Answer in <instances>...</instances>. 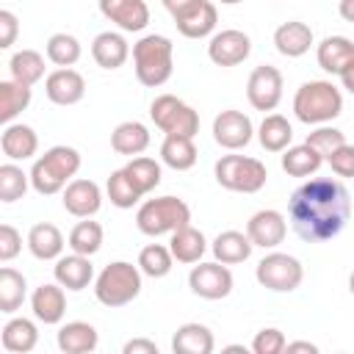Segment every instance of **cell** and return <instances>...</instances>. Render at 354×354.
Wrapping results in <instances>:
<instances>
[{
	"instance_id": "6da1fadb",
	"label": "cell",
	"mask_w": 354,
	"mask_h": 354,
	"mask_svg": "<svg viewBox=\"0 0 354 354\" xmlns=\"http://www.w3.org/2000/svg\"><path fill=\"white\" fill-rule=\"evenodd\" d=\"M288 213L301 241L321 243L343 232L351 216V196L340 180L313 177L290 194Z\"/></svg>"
},
{
	"instance_id": "7a4b0ae2",
	"label": "cell",
	"mask_w": 354,
	"mask_h": 354,
	"mask_svg": "<svg viewBox=\"0 0 354 354\" xmlns=\"http://www.w3.org/2000/svg\"><path fill=\"white\" fill-rule=\"evenodd\" d=\"M77 169H80V152L75 147H66V144L50 147L41 158H36L30 169V185L36 194L53 196L72 183Z\"/></svg>"
},
{
	"instance_id": "3957f363",
	"label": "cell",
	"mask_w": 354,
	"mask_h": 354,
	"mask_svg": "<svg viewBox=\"0 0 354 354\" xmlns=\"http://www.w3.org/2000/svg\"><path fill=\"white\" fill-rule=\"evenodd\" d=\"M133 66L136 77L147 88L163 86L174 72V47L166 36L149 33L133 44Z\"/></svg>"
},
{
	"instance_id": "277c9868",
	"label": "cell",
	"mask_w": 354,
	"mask_h": 354,
	"mask_svg": "<svg viewBox=\"0 0 354 354\" xmlns=\"http://www.w3.org/2000/svg\"><path fill=\"white\" fill-rule=\"evenodd\" d=\"M343 111V94L329 80H307L293 97V113L304 124H326Z\"/></svg>"
},
{
	"instance_id": "5b68a950",
	"label": "cell",
	"mask_w": 354,
	"mask_h": 354,
	"mask_svg": "<svg viewBox=\"0 0 354 354\" xmlns=\"http://www.w3.org/2000/svg\"><path fill=\"white\" fill-rule=\"evenodd\" d=\"M138 293H141V268L124 260L108 263L94 282V296L105 307H124Z\"/></svg>"
},
{
	"instance_id": "8992f818",
	"label": "cell",
	"mask_w": 354,
	"mask_h": 354,
	"mask_svg": "<svg viewBox=\"0 0 354 354\" xmlns=\"http://www.w3.org/2000/svg\"><path fill=\"white\" fill-rule=\"evenodd\" d=\"M185 224H191V207L177 196L147 199L136 213V227L144 235H152V238L174 232Z\"/></svg>"
},
{
	"instance_id": "52a82bcc",
	"label": "cell",
	"mask_w": 354,
	"mask_h": 354,
	"mask_svg": "<svg viewBox=\"0 0 354 354\" xmlns=\"http://www.w3.org/2000/svg\"><path fill=\"white\" fill-rule=\"evenodd\" d=\"M213 171L221 188L238 191V194H257L268 180V169L249 155H224L216 160Z\"/></svg>"
},
{
	"instance_id": "ba28073f",
	"label": "cell",
	"mask_w": 354,
	"mask_h": 354,
	"mask_svg": "<svg viewBox=\"0 0 354 354\" xmlns=\"http://www.w3.org/2000/svg\"><path fill=\"white\" fill-rule=\"evenodd\" d=\"M149 116H152L155 127L163 130L166 136H191L194 138L199 133V113L174 94L155 97L149 105Z\"/></svg>"
},
{
	"instance_id": "9c48e42d",
	"label": "cell",
	"mask_w": 354,
	"mask_h": 354,
	"mask_svg": "<svg viewBox=\"0 0 354 354\" xmlns=\"http://www.w3.org/2000/svg\"><path fill=\"white\" fill-rule=\"evenodd\" d=\"M254 277L263 288L274 290V293H290L301 285L304 279V268L301 263L293 257V254H285V252H271L266 254L257 268H254Z\"/></svg>"
},
{
	"instance_id": "30bf717a",
	"label": "cell",
	"mask_w": 354,
	"mask_h": 354,
	"mask_svg": "<svg viewBox=\"0 0 354 354\" xmlns=\"http://www.w3.org/2000/svg\"><path fill=\"white\" fill-rule=\"evenodd\" d=\"M246 97L254 111H274L282 100V72L271 64L254 66L246 83Z\"/></svg>"
},
{
	"instance_id": "8fae6325",
	"label": "cell",
	"mask_w": 354,
	"mask_h": 354,
	"mask_svg": "<svg viewBox=\"0 0 354 354\" xmlns=\"http://www.w3.org/2000/svg\"><path fill=\"white\" fill-rule=\"evenodd\" d=\"M188 288H191L196 296L216 301V299L230 296V290H232V274H230V268H227L224 263H218V260H216V263H199V266H194L191 274H188Z\"/></svg>"
},
{
	"instance_id": "7c38bea8",
	"label": "cell",
	"mask_w": 354,
	"mask_h": 354,
	"mask_svg": "<svg viewBox=\"0 0 354 354\" xmlns=\"http://www.w3.org/2000/svg\"><path fill=\"white\" fill-rule=\"evenodd\" d=\"M252 136H254L252 119L235 108H227L213 119V138L224 149H241L252 141Z\"/></svg>"
},
{
	"instance_id": "4fadbf2b",
	"label": "cell",
	"mask_w": 354,
	"mask_h": 354,
	"mask_svg": "<svg viewBox=\"0 0 354 354\" xmlns=\"http://www.w3.org/2000/svg\"><path fill=\"white\" fill-rule=\"evenodd\" d=\"M249 53H252V39L235 28L216 33L207 44V55L216 66H238L249 58Z\"/></svg>"
},
{
	"instance_id": "5bb4252c",
	"label": "cell",
	"mask_w": 354,
	"mask_h": 354,
	"mask_svg": "<svg viewBox=\"0 0 354 354\" xmlns=\"http://www.w3.org/2000/svg\"><path fill=\"white\" fill-rule=\"evenodd\" d=\"M171 19H174L177 30L185 39H205V36L213 33V28L218 22V14H216V6L210 0H194L188 8H183Z\"/></svg>"
},
{
	"instance_id": "9a60e30c",
	"label": "cell",
	"mask_w": 354,
	"mask_h": 354,
	"mask_svg": "<svg viewBox=\"0 0 354 354\" xmlns=\"http://www.w3.org/2000/svg\"><path fill=\"white\" fill-rule=\"evenodd\" d=\"M285 232H288V224H285V216L279 210H257L246 221V235L260 249L279 246L285 241Z\"/></svg>"
},
{
	"instance_id": "2e32d148",
	"label": "cell",
	"mask_w": 354,
	"mask_h": 354,
	"mask_svg": "<svg viewBox=\"0 0 354 354\" xmlns=\"http://www.w3.org/2000/svg\"><path fill=\"white\" fill-rule=\"evenodd\" d=\"M100 11L127 33H138L149 25V8L144 0H100Z\"/></svg>"
},
{
	"instance_id": "e0dca14e",
	"label": "cell",
	"mask_w": 354,
	"mask_h": 354,
	"mask_svg": "<svg viewBox=\"0 0 354 354\" xmlns=\"http://www.w3.org/2000/svg\"><path fill=\"white\" fill-rule=\"evenodd\" d=\"M44 94H47V100L55 102V105H75V102H80L83 94H86V80H83L80 72H75V69H69V66H61V69H55V72L47 75V80H44Z\"/></svg>"
},
{
	"instance_id": "ac0fdd59",
	"label": "cell",
	"mask_w": 354,
	"mask_h": 354,
	"mask_svg": "<svg viewBox=\"0 0 354 354\" xmlns=\"http://www.w3.org/2000/svg\"><path fill=\"white\" fill-rule=\"evenodd\" d=\"M102 205V194H100V185L94 180H72L66 188H64V207L66 213L77 216V218H91Z\"/></svg>"
},
{
	"instance_id": "d6986e66",
	"label": "cell",
	"mask_w": 354,
	"mask_h": 354,
	"mask_svg": "<svg viewBox=\"0 0 354 354\" xmlns=\"http://www.w3.org/2000/svg\"><path fill=\"white\" fill-rule=\"evenodd\" d=\"M53 274H55V282L64 285L66 290H83L94 279V266H91V260L86 254L72 252V254L55 260Z\"/></svg>"
},
{
	"instance_id": "ffe728a7",
	"label": "cell",
	"mask_w": 354,
	"mask_h": 354,
	"mask_svg": "<svg viewBox=\"0 0 354 354\" xmlns=\"http://www.w3.org/2000/svg\"><path fill=\"white\" fill-rule=\"evenodd\" d=\"M318 66L329 75H343L354 64V41L346 36H326L318 44Z\"/></svg>"
},
{
	"instance_id": "44dd1931",
	"label": "cell",
	"mask_w": 354,
	"mask_h": 354,
	"mask_svg": "<svg viewBox=\"0 0 354 354\" xmlns=\"http://www.w3.org/2000/svg\"><path fill=\"white\" fill-rule=\"evenodd\" d=\"M313 44V28L307 22H299V19H290V22H282L277 30H274V47L285 55V58H299L310 50Z\"/></svg>"
},
{
	"instance_id": "7402d4cb",
	"label": "cell",
	"mask_w": 354,
	"mask_h": 354,
	"mask_svg": "<svg viewBox=\"0 0 354 354\" xmlns=\"http://www.w3.org/2000/svg\"><path fill=\"white\" fill-rule=\"evenodd\" d=\"M30 307H33V315L41 321V324H58L66 313V296H64V285H39L30 296Z\"/></svg>"
},
{
	"instance_id": "603a6c76",
	"label": "cell",
	"mask_w": 354,
	"mask_h": 354,
	"mask_svg": "<svg viewBox=\"0 0 354 354\" xmlns=\"http://www.w3.org/2000/svg\"><path fill=\"white\" fill-rule=\"evenodd\" d=\"M0 149H3V155L6 158H11V160H28V158H33L36 155V149H39V136H36V130L33 127H28V124H6V130H3V136H0Z\"/></svg>"
},
{
	"instance_id": "cb8c5ba5",
	"label": "cell",
	"mask_w": 354,
	"mask_h": 354,
	"mask_svg": "<svg viewBox=\"0 0 354 354\" xmlns=\"http://www.w3.org/2000/svg\"><path fill=\"white\" fill-rule=\"evenodd\" d=\"M28 249L36 260H58L64 252V235L55 224L39 221L28 232Z\"/></svg>"
},
{
	"instance_id": "d4e9b609",
	"label": "cell",
	"mask_w": 354,
	"mask_h": 354,
	"mask_svg": "<svg viewBox=\"0 0 354 354\" xmlns=\"http://www.w3.org/2000/svg\"><path fill=\"white\" fill-rule=\"evenodd\" d=\"M100 343V335L86 321H69L58 329V348L64 354H91Z\"/></svg>"
},
{
	"instance_id": "484cf974",
	"label": "cell",
	"mask_w": 354,
	"mask_h": 354,
	"mask_svg": "<svg viewBox=\"0 0 354 354\" xmlns=\"http://www.w3.org/2000/svg\"><path fill=\"white\" fill-rule=\"evenodd\" d=\"M91 55L94 61L102 66V69H119L127 55H130V47H127V39L122 33H113V30H105L100 33L94 41H91Z\"/></svg>"
},
{
	"instance_id": "4316f807",
	"label": "cell",
	"mask_w": 354,
	"mask_h": 354,
	"mask_svg": "<svg viewBox=\"0 0 354 354\" xmlns=\"http://www.w3.org/2000/svg\"><path fill=\"white\" fill-rule=\"evenodd\" d=\"M213 348H216V340L205 324H183L171 337L174 354H210Z\"/></svg>"
},
{
	"instance_id": "83f0119b",
	"label": "cell",
	"mask_w": 354,
	"mask_h": 354,
	"mask_svg": "<svg viewBox=\"0 0 354 354\" xmlns=\"http://www.w3.org/2000/svg\"><path fill=\"white\" fill-rule=\"evenodd\" d=\"M210 249H213V254H216L218 263L235 266V263L249 260L254 243L249 241V235H243V232H238V230H224V232L216 235V241H213Z\"/></svg>"
},
{
	"instance_id": "f1b7e54d",
	"label": "cell",
	"mask_w": 354,
	"mask_h": 354,
	"mask_svg": "<svg viewBox=\"0 0 354 354\" xmlns=\"http://www.w3.org/2000/svg\"><path fill=\"white\" fill-rule=\"evenodd\" d=\"M169 249H171V254H174L177 263H199L202 254L207 252V241H205V235L196 227L185 224V227H180V230L171 232Z\"/></svg>"
},
{
	"instance_id": "f546056e",
	"label": "cell",
	"mask_w": 354,
	"mask_h": 354,
	"mask_svg": "<svg viewBox=\"0 0 354 354\" xmlns=\"http://www.w3.org/2000/svg\"><path fill=\"white\" fill-rule=\"evenodd\" d=\"M111 147L119 155H141L149 147V130L141 122H122L111 133Z\"/></svg>"
},
{
	"instance_id": "4dcf8cb0",
	"label": "cell",
	"mask_w": 354,
	"mask_h": 354,
	"mask_svg": "<svg viewBox=\"0 0 354 354\" xmlns=\"http://www.w3.org/2000/svg\"><path fill=\"white\" fill-rule=\"evenodd\" d=\"M321 163H324V155L315 147H310L307 141L296 144V147H288L285 155H282V169L290 177H310L321 169Z\"/></svg>"
},
{
	"instance_id": "1f68e13d",
	"label": "cell",
	"mask_w": 354,
	"mask_h": 354,
	"mask_svg": "<svg viewBox=\"0 0 354 354\" xmlns=\"http://www.w3.org/2000/svg\"><path fill=\"white\" fill-rule=\"evenodd\" d=\"M160 160L174 169V171H185L196 163V147L191 136H166L160 144Z\"/></svg>"
},
{
	"instance_id": "d6a6232c",
	"label": "cell",
	"mask_w": 354,
	"mask_h": 354,
	"mask_svg": "<svg viewBox=\"0 0 354 354\" xmlns=\"http://www.w3.org/2000/svg\"><path fill=\"white\" fill-rule=\"evenodd\" d=\"M39 343V332H36V324L28 321V318H11L6 326H3V348L11 351V354H28L33 351Z\"/></svg>"
},
{
	"instance_id": "836d02e7",
	"label": "cell",
	"mask_w": 354,
	"mask_h": 354,
	"mask_svg": "<svg viewBox=\"0 0 354 354\" xmlns=\"http://www.w3.org/2000/svg\"><path fill=\"white\" fill-rule=\"evenodd\" d=\"M28 105H30V86L14 77L0 83V122L3 124H11Z\"/></svg>"
},
{
	"instance_id": "e575fe53",
	"label": "cell",
	"mask_w": 354,
	"mask_h": 354,
	"mask_svg": "<svg viewBox=\"0 0 354 354\" xmlns=\"http://www.w3.org/2000/svg\"><path fill=\"white\" fill-rule=\"evenodd\" d=\"M257 138H260L263 149H268V152H285L288 144H290V138H293V127H290V122L282 113H268L260 122Z\"/></svg>"
},
{
	"instance_id": "d590c367",
	"label": "cell",
	"mask_w": 354,
	"mask_h": 354,
	"mask_svg": "<svg viewBox=\"0 0 354 354\" xmlns=\"http://www.w3.org/2000/svg\"><path fill=\"white\" fill-rule=\"evenodd\" d=\"M25 293H28V282L25 277L11 268V266H3L0 268V313H17L25 301Z\"/></svg>"
},
{
	"instance_id": "8d00e7d4",
	"label": "cell",
	"mask_w": 354,
	"mask_h": 354,
	"mask_svg": "<svg viewBox=\"0 0 354 354\" xmlns=\"http://www.w3.org/2000/svg\"><path fill=\"white\" fill-rule=\"evenodd\" d=\"M8 69H11L14 80H19L25 86H33V83H39L44 77V58L36 50H19V53L11 55Z\"/></svg>"
},
{
	"instance_id": "74e56055",
	"label": "cell",
	"mask_w": 354,
	"mask_h": 354,
	"mask_svg": "<svg viewBox=\"0 0 354 354\" xmlns=\"http://www.w3.org/2000/svg\"><path fill=\"white\" fill-rule=\"evenodd\" d=\"M124 171L130 174V180L136 183V188L141 191V194H149V191H155L158 185H160V163L155 160V158H147V155H136L127 166H124Z\"/></svg>"
},
{
	"instance_id": "f35d334b",
	"label": "cell",
	"mask_w": 354,
	"mask_h": 354,
	"mask_svg": "<svg viewBox=\"0 0 354 354\" xmlns=\"http://www.w3.org/2000/svg\"><path fill=\"white\" fill-rule=\"evenodd\" d=\"M171 263H174V254H171V249L163 246V243H149V246H144L141 254H138V268H141V274H147V277H152V279L166 277V274L171 271Z\"/></svg>"
},
{
	"instance_id": "ab89813d",
	"label": "cell",
	"mask_w": 354,
	"mask_h": 354,
	"mask_svg": "<svg viewBox=\"0 0 354 354\" xmlns=\"http://www.w3.org/2000/svg\"><path fill=\"white\" fill-rule=\"evenodd\" d=\"M108 199H111V205H116V207H122V210H127V207H133L144 194L136 188V183L130 180V174L124 171V169H116V171H111V177H108Z\"/></svg>"
},
{
	"instance_id": "60d3db41",
	"label": "cell",
	"mask_w": 354,
	"mask_h": 354,
	"mask_svg": "<svg viewBox=\"0 0 354 354\" xmlns=\"http://www.w3.org/2000/svg\"><path fill=\"white\" fill-rule=\"evenodd\" d=\"M102 246V227L97 221H77L69 232V249L77 254H97Z\"/></svg>"
},
{
	"instance_id": "b9f144b4",
	"label": "cell",
	"mask_w": 354,
	"mask_h": 354,
	"mask_svg": "<svg viewBox=\"0 0 354 354\" xmlns=\"http://www.w3.org/2000/svg\"><path fill=\"white\" fill-rule=\"evenodd\" d=\"M47 58L55 66H75L80 61V41L72 33H53L47 39Z\"/></svg>"
},
{
	"instance_id": "7bdbcfd3",
	"label": "cell",
	"mask_w": 354,
	"mask_h": 354,
	"mask_svg": "<svg viewBox=\"0 0 354 354\" xmlns=\"http://www.w3.org/2000/svg\"><path fill=\"white\" fill-rule=\"evenodd\" d=\"M28 180H30V174H25L19 166L3 163L0 166V202L11 205V202L22 199L28 191Z\"/></svg>"
},
{
	"instance_id": "ee69618b",
	"label": "cell",
	"mask_w": 354,
	"mask_h": 354,
	"mask_svg": "<svg viewBox=\"0 0 354 354\" xmlns=\"http://www.w3.org/2000/svg\"><path fill=\"white\" fill-rule=\"evenodd\" d=\"M307 144L315 147V149L324 155V160H326L340 144H346V136H343L337 127H318V130H313V133L307 136Z\"/></svg>"
},
{
	"instance_id": "f6af8a7d",
	"label": "cell",
	"mask_w": 354,
	"mask_h": 354,
	"mask_svg": "<svg viewBox=\"0 0 354 354\" xmlns=\"http://www.w3.org/2000/svg\"><path fill=\"white\" fill-rule=\"evenodd\" d=\"M285 346H288L285 335H282L279 329H274V326L260 329V332L254 335V340H252V351H254V354H282Z\"/></svg>"
},
{
	"instance_id": "bcb514c9",
	"label": "cell",
	"mask_w": 354,
	"mask_h": 354,
	"mask_svg": "<svg viewBox=\"0 0 354 354\" xmlns=\"http://www.w3.org/2000/svg\"><path fill=\"white\" fill-rule=\"evenodd\" d=\"M326 163L332 166V171L337 177H354V144H340L326 158Z\"/></svg>"
},
{
	"instance_id": "7dc6e473",
	"label": "cell",
	"mask_w": 354,
	"mask_h": 354,
	"mask_svg": "<svg viewBox=\"0 0 354 354\" xmlns=\"http://www.w3.org/2000/svg\"><path fill=\"white\" fill-rule=\"evenodd\" d=\"M22 249V235L11 227V224H0V260L8 263L19 254Z\"/></svg>"
},
{
	"instance_id": "c3c4849f",
	"label": "cell",
	"mask_w": 354,
	"mask_h": 354,
	"mask_svg": "<svg viewBox=\"0 0 354 354\" xmlns=\"http://www.w3.org/2000/svg\"><path fill=\"white\" fill-rule=\"evenodd\" d=\"M17 33H19V22H17L14 11L3 8L0 11V50H8L17 41Z\"/></svg>"
},
{
	"instance_id": "681fc988",
	"label": "cell",
	"mask_w": 354,
	"mask_h": 354,
	"mask_svg": "<svg viewBox=\"0 0 354 354\" xmlns=\"http://www.w3.org/2000/svg\"><path fill=\"white\" fill-rule=\"evenodd\" d=\"M122 351L124 354H158V346L147 337H136V340H127Z\"/></svg>"
},
{
	"instance_id": "f907efd6",
	"label": "cell",
	"mask_w": 354,
	"mask_h": 354,
	"mask_svg": "<svg viewBox=\"0 0 354 354\" xmlns=\"http://www.w3.org/2000/svg\"><path fill=\"white\" fill-rule=\"evenodd\" d=\"M288 354H296V351H307V354H318V346L310 343V340H296V343H288L285 346Z\"/></svg>"
},
{
	"instance_id": "816d5d0a",
	"label": "cell",
	"mask_w": 354,
	"mask_h": 354,
	"mask_svg": "<svg viewBox=\"0 0 354 354\" xmlns=\"http://www.w3.org/2000/svg\"><path fill=\"white\" fill-rule=\"evenodd\" d=\"M160 3L166 6V11H169L171 17H177V14H180L183 8H188V6L194 3V0H160Z\"/></svg>"
},
{
	"instance_id": "f5cc1de1",
	"label": "cell",
	"mask_w": 354,
	"mask_h": 354,
	"mask_svg": "<svg viewBox=\"0 0 354 354\" xmlns=\"http://www.w3.org/2000/svg\"><path fill=\"white\" fill-rule=\"evenodd\" d=\"M337 11H340V17H343L346 22H351V25H354V0H340Z\"/></svg>"
},
{
	"instance_id": "db71d44e",
	"label": "cell",
	"mask_w": 354,
	"mask_h": 354,
	"mask_svg": "<svg viewBox=\"0 0 354 354\" xmlns=\"http://www.w3.org/2000/svg\"><path fill=\"white\" fill-rule=\"evenodd\" d=\"M340 80H343V88H346V91L354 97V64H351V66H348V69L340 75Z\"/></svg>"
},
{
	"instance_id": "11a10c76",
	"label": "cell",
	"mask_w": 354,
	"mask_h": 354,
	"mask_svg": "<svg viewBox=\"0 0 354 354\" xmlns=\"http://www.w3.org/2000/svg\"><path fill=\"white\" fill-rule=\"evenodd\" d=\"M224 351H243V354H246V348H243V346H227Z\"/></svg>"
},
{
	"instance_id": "9f6ffc18",
	"label": "cell",
	"mask_w": 354,
	"mask_h": 354,
	"mask_svg": "<svg viewBox=\"0 0 354 354\" xmlns=\"http://www.w3.org/2000/svg\"><path fill=\"white\" fill-rule=\"evenodd\" d=\"M348 290H351V296H354V271H351V277H348Z\"/></svg>"
},
{
	"instance_id": "6f0895ef",
	"label": "cell",
	"mask_w": 354,
	"mask_h": 354,
	"mask_svg": "<svg viewBox=\"0 0 354 354\" xmlns=\"http://www.w3.org/2000/svg\"><path fill=\"white\" fill-rule=\"evenodd\" d=\"M224 6H235V3H241V0H221Z\"/></svg>"
}]
</instances>
